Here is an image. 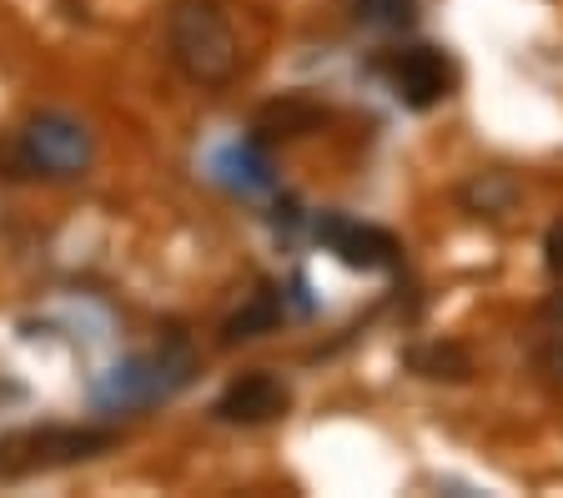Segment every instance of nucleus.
Wrapping results in <instances>:
<instances>
[{
    "instance_id": "obj_9",
    "label": "nucleus",
    "mask_w": 563,
    "mask_h": 498,
    "mask_svg": "<svg viewBox=\"0 0 563 498\" xmlns=\"http://www.w3.org/2000/svg\"><path fill=\"white\" fill-rule=\"evenodd\" d=\"M277 322H282V297L257 292L242 312H232V318L222 322V343L236 347V343H252V337H267V332H277Z\"/></svg>"
},
{
    "instance_id": "obj_2",
    "label": "nucleus",
    "mask_w": 563,
    "mask_h": 498,
    "mask_svg": "<svg viewBox=\"0 0 563 498\" xmlns=\"http://www.w3.org/2000/svg\"><path fill=\"white\" fill-rule=\"evenodd\" d=\"M91 131L76 117H60V111H41L21 126V136L11 142L5 162L15 166L11 177H46V181H70L91 171Z\"/></svg>"
},
{
    "instance_id": "obj_3",
    "label": "nucleus",
    "mask_w": 563,
    "mask_h": 498,
    "mask_svg": "<svg viewBox=\"0 0 563 498\" xmlns=\"http://www.w3.org/2000/svg\"><path fill=\"white\" fill-rule=\"evenodd\" d=\"M106 449H117V433H111V428H60V423L15 428V433L0 439V484L101 458Z\"/></svg>"
},
{
    "instance_id": "obj_11",
    "label": "nucleus",
    "mask_w": 563,
    "mask_h": 498,
    "mask_svg": "<svg viewBox=\"0 0 563 498\" xmlns=\"http://www.w3.org/2000/svg\"><path fill=\"white\" fill-rule=\"evenodd\" d=\"M352 15L367 31H408L418 25V0H352Z\"/></svg>"
},
{
    "instance_id": "obj_6",
    "label": "nucleus",
    "mask_w": 563,
    "mask_h": 498,
    "mask_svg": "<svg viewBox=\"0 0 563 498\" xmlns=\"http://www.w3.org/2000/svg\"><path fill=\"white\" fill-rule=\"evenodd\" d=\"M393 91H398L402 107L433 111L438 101L453 96V60L438 46H408L393 60Z\"/></svg>"
},
{
    "instance_id": "obj_8",
    "label": "nucleus",
    "mask_w": 563,
    "mask_h": 498,
    "mask_svg": "<svg viewBox=\"0 0 563 498\" xmlns=\"http://www.w3.org/2000/svg\"><path fill=\"white\" fill-rule=\"evenodd\" d=\"M408 368L428 383H468L473 378V357L457 343H422L408 353Z\"/></svg>"
},
{
    "instance_id": "obj_5",
    "label": "nucleus",
    "mask_w": 563,
    "mask_h": 498,
    "mask_svg": "<svg viewBox=\"0 0 563 498\" xmlns=\"http://www.w3.org/2000/svg\"><path fill=\"white\" fill-rule=\"evenodd\" d=\"M317 242L352 273H387L398 262V242L387 237L383 226L352 222V217H322L317 222Z\"/></svg>"
},
{
    "instance_id": "obj_1",
    "label": "nucleus",
    "mask_w": 563,
    "mask_h": 498,
    "mask_svg": "<svg viewBox=\"0 0 563 498\" xmlns=\"http://www.w3.org/2000/svg\"><path fill=\"white\" fill-rule=\"evenodd\" d=\"M166 51L191 86H227L236 76V31L217 0H172L166 11Z\"/></svg>"
},
{
    "instance_id": "obj_14",
    "label": "nucleus",
    "mask_w": 563,
    "mask_h": 498,
    "mask_svg": "<svg viewBox=\"0 0 563 498\" xmlns=\"http://www.w3.org/2000/svg\"><path fill=\"white\" fill-rule=\"evenodd\" d=\"M543 318H549V322H563V297H553L549 308H543Z\"/></svg>"
},
{
    "instance_id": "obj_12",
    "label": "nucleus",
    "mask_w": 563,
    "mask_h": 498,
    "mask_svg": "<svg viewBox=\"0 0 563 498\" xmlns=\"http://www.w3.org/2000/svg\"><path fill=\"white\" fill-rule=\"evenodd\" d=\"M533 368L543 373V383H553V388H563V328L553 332L549 343L533 353Z\"/></svg>"
},
{
    "instance_id": "obj_10",
    "label": "nucleus",
    "mask_w": 563,
    "mask_h": 498,
    "mask_svg": "<svg viewBox=\"0 0 563 498\" xmlns=\"http://www.w3.org/2000/svg\"><path fill=\"white\" fill-rule=\"evenodd\" d=\"M518 202V181L508 171H478V177L463 187V207L473 217H504Z\"/></svg>"
},
{
    "instance_id": "obj_4",
    "label": "nucleus",
    "mask_w": 563,
    "mask_h": 498,
    "mask_svg": "<svg viewBox=\"0 0 563 498\" xmlns=\"http://www.w3.org/2000/svg\"><path fill=\"white\" fill-rule=\"evenodd\" d=\"M292 408V388L277 378V373H242L222 388V398L211 403V418L217 423H232V428H262V423H277L287 418Z\"/></svg>"
},
{
    "instance_id": "obj_7",
    "label": "nucleus",
    "mask_w": 563,
    "mask_h": 498,
    "mask_svg": "<svg viewBox=\"0 0 563 498\" xmlns=\"http://www.w3.org/2000/svg\"><path fill=\"white\" fill-rule=\"evenodd\" d=\"M317 121H322V107H317V101H307V96H282V101H272V107L257 111L252 131H257V142H287V136L312 131Z\"/></svg>"
},
{
    "instance_id": "obj_13",
    "label": "nucleus",
    "mask_w": 563,
    "mask_h": 498,
    "mask_svg": "<svg viewBox=\"0 0 563 498\" xmlns=\"http://www.w3.org/2000/svg\"><path fill=\"white\" fill-rule=\"evenodd\" d=\"M543 262H549V273L563 283V217L549 226V237H543Z\"/></svg>"
}]
</instances>
